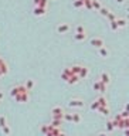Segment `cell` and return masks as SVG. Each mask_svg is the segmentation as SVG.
Wrapping results in <instances>:
<instances>
[{
  "instance_id": "cell-1",
  "label": "cell",
  "mask_w": 129,
  "mask_h": 136,
  "mask_svg": "<svg viewBox=\"0 0 129 136\" xmlns=\"http://www.w3.org/2000/svg\"><path fill=\"white\" fill-rule=\"evenodd\" d=\"M68 105L75 106V108H81V106H84V104H82V101H79V99H72V101H69Z\"/></svg>"
},
{
  "instance_id": "cell-2",
  "label": "cell",
  "mask_w": 129,
  "mask_h": 136,
  "mask_svg": "<svg viewBox=\"0 0 129 136\" xmlns=\"http://www.w3.org/2000/svg\"><path fill=\"white\" fill-rule=\"evenodd\" d=\"M91 44L95 45V47H102V45H104V40H102V38H98V37H96V38H92V40H91Z\"/></svg>"
},
{
  "instance_id": "cell-3",
  "label": "cell",
  "mask_w": 129,
  "mask_h": 136,
  "mask_svg": "<svg viewBox=\"0 0 129 136\" xmlns=\"http://www.w3.org/2000/svg\"><path fill=\"white\" fill-rule=\"evenodd\" d=\"M68 29L69 27L67 26V24H61V26H58V31H60V33H65Z\"/></svg>"
},
{
  "instance_id": "cell-4",
  "label": "cell",
  "mask_w": 129,
  "mask_h": 136,
  "mask_svg": "<svg viewBox=\"0 0 129 136\" xmlns=\"http://www.w3.org/2000/svg\"><path fill=\"white\" fill-rule=\"evenodd\" d=\"M71 121H74L75 123H78V122L81 121V116H79L78 113H72V118H71Z\"/></svg>"
},
{
  "instance_id": "cell-5",
  "label": "cell",
  "mask_w": 129,
  "mask_h": 136,
  "mask_svg": "<svg viewBox=\"0 0 129 136\" xmlns=\"http://www.w3.org/2000/svg\"><path fill=\"white\" fill-rule=\"evenodd\" d=\"M44 13H46V12H44V10L41 9V7H36V14H40V16H43Z\"/></svg>"
},
{
  "instance_id": "cell-6",
  "label": "cell",
  "mask_w": 129,
  "mask_h": 136,
  "mask_svg": "<svg viewBox=\"0 0 129 136\" xmlns=\"http://www.w3.org/2000/svg\"><path fill=\"white\" fill-rule=\"evenodd\" d=\"M0 126H2V128L6 126V118L4 116H0Z\"/></svg>"
},
{
  "instance_id": "cell-7",
  "label": "cell",
  "mask_w": 129,
  "mask_h": 136,
  "mask_svg": "<svg viewBox=\"0 0 129 136\" xmlns=\"http://www.w3.org/2000/svg\"><path fill=\"white\" fill-rule=\"evenodd\" d=\"M106 128H108V130H114V123H112V122H108V123H106Z\"/></svg>"
},
{
  "instance_id": "cell-8",
  "label": "cell",
  "mask_w": 129,
  "mask_h": 136,
  "mask_svg": "<svg viewBox=\"0 0 129 136\" xmlns=\"http://www.w3.org/2000/svg\"><path fill=\"white\" fill-rule=\"evenodd\" d=\"M92 6H94L95 9H101V4H99L98 2H96V0H92Z\"/></svg>"
},
{
  "instance_id": "cell-9",
  "label": "cell",
  "mask_w": 129,
  "mask_h": 136,
  "mask_svg": "<svg viewBox=\"0 0 129 136\" xmlns=\"http://www.w3.org/2000/svg\"><path fill=\"white\" fill-rule=\"evenodd\" d=\"M99 54H101V55H108V50H106V48H101Z\"/></svg>"
},
{
  "instance_id": "cell-10",
  "label": "cell",
  "mask_w": 129,
  "mask_h": 136,
  "mask_svg": "<svg viewBox=\"0 0 129 136\" xmlns=\"http://www.w3.org/2000/svg\"><path fill=\"white\" fill-rule=\"evenodd\" d=\"M2 129H3V132H4V133H6V135H9V133H10V128L7 126V125H6V126H4V128H2Z\"/></svg>"
},
{
  "instance_id": "cell-11",
  "label": "cell",
  "mask_w": 129,
  "mask_h": 136,
  "mask_svg": "<svg viewBox=\"0 0 129 136\" xmlns=\"http://www.w3.org/2000/svg\"><path fill=\"white\" fill-rule=\"evenodd\" d=\"M81 4H82V0H77V2L74 3V6H75V7H79Z\"/></svg>"
},
{
  "instance_id": "cell-12",
  "label": "cell",
  "mask_w": 129,
  "mask_h": 136,
  "mask_svg": "<svg viewBox=\"0 0 129 136\" xmlns=\"http://www.w3.org/2000/svg\"><path fill=\"white\" fill-rule=\"evenodd\" d=\"M98 136H106V133H99Z\"/></svg>"
},
{
  "instance_id": "cell-13",
  "label": "cell",
  "mask_w": 129,
  "mask_h": 136,
  "mask_svg": "<svg viewBox=\"0 0 129 136\" xmlns=\"http://www.w3.org/2000/svg\"><path fill=\"white\" fill-rule=\"evenodd\" d=\"M3 98V94H0V99H2Z\"/></svg>"
}]
</instances>
